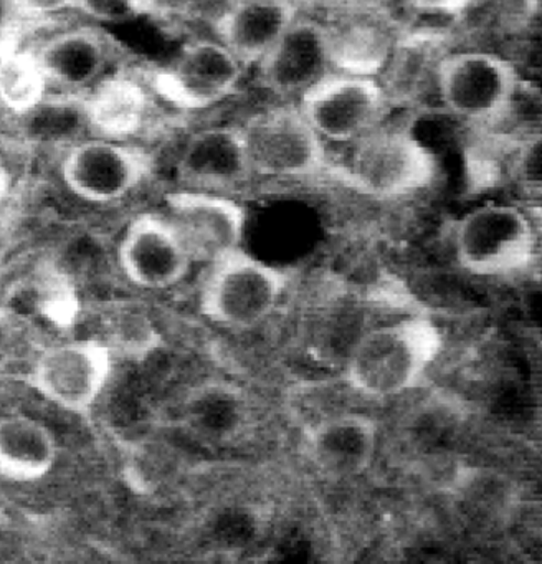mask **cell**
Masks as SVG:
<instances>
[{
    "mask_svg": "<svg viewBox=\"0 0 542 564\" xmlns=\"http://www.w3.org/2000/svg\"><path fill=\"white\" fill-rule=\"evenodd\" d=\"M438 176L435 153L405 124L387 121L347 147L329 177L360 196L400 200L423 193Z\"/></svg>",
    "mask_w": 542,
    "mask_h": 564,
    "instance_id": "cell-1",
    "label": "cell"
},
{
    "mask_svg": "<svg viewBox=\"0 0 542 564\" xmlns=\"http://www.w3.org/2000/svg\"><path fill=\"white\" fill-rule=\"evenodd\" d=\"M521 75L505 55L486 48H452L440 65L436 104L475 133L499 131L521 104Z\"/></svg>",
    "mask_w": 542,
    "mask_h": 564,
    "instance_id": "cell-2",
    "label": "cell"
},
{
    "mask_svg": "<svg viewBox=\"0 0 542 564\" xmlns=\"http://www.w3.org/2000/svg\"><path fill=\"white\" fill-rule=\"evenodd\" d=\"M443 351V335L423 316L400 319L364 333L346 361L347 384L369 398H393L425 379Z\"/></svg>",
    "mask_w": 542,
    "mask_h": 564,
    "instance_id": "cell-3",
    "label": "cell"
},
{
    "mask_svg": "<svg viewBox=\"0 0 542 564\" xmlns=\"http://www.w3.org/2000/svg\"><path fill=\"white\" fill-rule=\"evenodd\" d=\"M238 124L253 180L301 183L329 176L327 144L294 101H273Z\"/></svg>",
    "mask_w": 542,
    "mask_h": 564,
    "instance_id": "cell-4",
    "label": "cell"
},
{
    "mask_svg": "<svg viewBox=\"0 0 542 564\" xmlns=\"http://www.w3.org/2000/svg\"><path fill=\"white\" fill-rule=\"evenodd\" d=\"M452 243L465 272L481 279H512L534 265L538 234L522 207L486 203L456 220Z\"/></svg>",
    "mask_w": 542,
    "mask_h": 564,
    "instance_id": "cell-5",
    "label": "cell"
},
{
    "mask_svg": "<svg viewBox=\"0 0 542 564\" xmlns=\"http://www.w3.org/2000/svg\"><path fill=\"white\" fill-rule=\"evenodd\" d=\"M290 285V273L240 247L208 263L198 292V308L215 325L251 328L270 318Z\"/></svg>",
    "mask_w": 542,
    "mask_h": 564,
    "instance_id": "cell-6",
    "label": "cell"
},
{
    "mask_svg": "<svg viewBox=\"0 0 542 564\" xmlns=\"http://www.w3.org/2000/svg\"><path fill=\"white\" fill-rule=\"evenodd\" d=\"M32 52L46 84V98L76 104L126 67L124 47L101 25L53 32Z\"/></svg>",
    "mask_w": 542,
    "mask_h": 564,
    "instance_id": "cell-7",
    "label": "cell"
},
{
    "mask_svg": "<svg viewBox=\"0 0 542 564\" xmlns=\"http://www.w3.org/2000/svg\"><path fill=\"white\" fill-rule=\"evenodd\" d=\"M321 140L350 147L390 120L392 104L379 78L330 72L296 101Z\"/></svg>",
    "mask_w": 542,
    "mask_h": 564,
    "instance_id": "cell-8",
    "label": "cell"
},
{
    "mask_svg": "<svg viewBox=\"0 0 542 564\" xmlns=\"http://www.w3.org/2000/svg\"><path fill=\"white\" fill-rule=\"evenodd\" d=\"M247 68L215 37L185 42L154 77V90L175 110L197 113L234 97Z\"/></svg>",
    "mask_w": 542,
    "mask_h": 564,
    "instance_id": "cell-9",
    "label": "cell"
},
{
    "mask_svg": "<svg viewBox=\"0 0 542 564\" xmlns=\"http://www.w3.org/2000/svg\"><path fill=\"white\" fill-rule=\"evenodd\" d=\"M112 351L101 339H73L40 352L30 371L36 394L69 414L95 408L111 379Z\"/></svg>",
    "mask_w": 542,
    "mask_h": 564,
    "instance_id": "cell-10",
    "label": "cell"
},
{
    "mask_svg": "<svg viewBox=\"0 0 542 564\" xmlns=\"http://www.w3.org/2000/svg\"><path fill=\"white\" fill-rule=\"evenodd\" d=\"M151 173V158L131 141L93 137L73 143L59 174L66 189L91 204H111L134 193Z\"/></svg>",
    "mask_w": 542,
    "mask_h": 564,
    "instance_id": "cell-11",
    "label": "cell"
},
{
    "mask_svg": "<svg viewBox=\"0 0 542 564\" xmlns=\"http://www.w3.org/2000/svg\"><path fill=\"white\" fill-rule=\"evenodd\" d=\"M165 217L181 237L192 262L212 263L240 249L247 210L234 197L181 187L165 196Z\"/></svg>",
    "mask_w": 542,
    "mask_h": 564,
    "instance_id": "cell-12",
    "label": "cell"
},
{
    "mask_svg": "<svg viewBox=\"0 0 542 564\" xmlns=\"http://www.w3.org/2000/svg\"><path fill=\"white\" fill-rule=\"evenodd\" d=\"M253 68L261 90L274 101L296 104L311 87L334 72L321 19L297 15Z\"/></svg>",
    "mask_w": 542,
    "mask_h": 564,
    "instance_id": "cell-13",
    "label": "cell"
},
{
    "mask_svg": "<svg viewBox=\"0 0 542 564\" xmlns=\"http://www.w3.org/2000/svg\"><path fill=\"white\" fill-rule=\"evenodd\" d=\"M326 34L330 64L344 74L377 77L405 31L389 9L326 8L319 18Z\"/></svg>",
    "mask_w": 542,
    "mask_h": 564,
    "instance_id": "cell-14",
    "label": "cell"
},
{
    "mask_svg": "<svg viewBox=\"0 0 542 564\" xmlns=\"http://www.w3.org/2000/svg\"><path fill=\"white\" fill-rule=\"evenodd\" d=\"M122 275L142 290H167L187 276L192 259L165 214L134 217L118 243Z\"/></svg>",
    "mask_w": 542,
    "mask_h": 564,
    "instance_id": "cell-15",
    "label": "cell"
},
{
    "mask_svg": "<svg viewBox=\"0 0 542 564\" xmlns=\"http://www.w3.org/2000/svg\"><path fill=\"white\" fill-rule=\"evenodd\" d=\"M182 189L238 193L253 181L240 124H214L194 131L185 140L177 164Z\"/></svg>",
    "mask_w": 542,
    "mask_h": 564,
    "instance_id": "cell-16",
    "label": "cell"
},
{
    "mask_svg": "<svg viewBox=\"0 0 542 564\" xmlns=\"http://www.w3.org/2000/svg\"><path fill=\"white\" fill-rule=\"evenodd\" d=\"M452 41L449 31L405 28L377 75L393 110L419 108L430 98L436 101L440 65L452 51Z\"/></svg>",
    "mask_w": 542,
    "mask_h": 564,
    "instance_id": "cell-17",
    "label": "cell"
},
{
    "mask_svg": "<svg viewBox=\"0 0 542 564\" xmlns=\"http://www.w3.org/2000/svg\"><path fill=\"white\" fill-rule=\"evenodd\" d=\"M300 14V0H221L210 18L212 37L250 70Z\"/></svg>",
    "mask_w": 542,
    "mask_h": 564,
    "instance_id": "cell-18",
    "label": "cell"
},
{
    "mask_svg": "<svg viewBox=\"0 0 542 564\" xmlns=\"http://www.w3.org/2000/svg\"><path fill=\"white\" fill-rule=\"evenodd\" d=\"M306 447L314 467L326 477H359L376 458L379 424L357 412L329 415L307 429Z\"/></svg>",
    "mask_w": 542,
    "mask_h": 564,
    "instance_id": "cell-19",
    "label": "cell"
},
{
    "mask_svg": "<svg viewBox=\"0 0 542 564\" xmlns=\"http://www.w3.org/2000/svg\"><path fill=\"white\" fill-rule=\"evenodd\" d=\"M82 111L95 137L129 141L148 123L151 95L124 67L106 78L82 101Z\"/></svg>",
    "mask_w": 542,
    "mask_h": 564,
    "instance_id": "cell-20",
    "label": "cell"
},
{
    "mask_svg": "<svg viewBox=\"0 0 542 564\" xmlns=\"http://www.w3.org/2000/svg\"><path fill=\"white\" fill-rule=\"evenodd\" d=\"M58 442L48 425L25 414L0 417V477L35 484L52 474Z\"/></svg>",
    "mask_w": 542,
    "mask_h": 564,
    "instance_id": "cell-21",
    "label": "cell"
},
{
    "mask_svg": "<svg viewBox=\"0 0 542 564\" xmlns=\"http://www.w3.org/2000/svg\"><path fill=\"white\" fill-rule=\"evenodd\" d=\"M46 84L32 48L19 44L0 51V105L17 117H26L45 101Z\"/></svg>",
    "mask_w": 542,
    "mask_h": 564,
    "instance_id": "cell-22",
    "label": "cell"
},
{
    "mask_svg": "<svg viewBox=\"0 0 542 564\" xmlns=\"http://www.w3.org/2000/svg\"><path fill=\"white\" fill-rule=\"evenodd\" d=\"M111 338L119 343L124 355L144 356L154 351L159 345V335L148 316L141 313H126L119 316L112 326Z\"/></svg>",
    "mask_w": 542,
    "mask_h": 564,
    "instance_id": "cell-23",
    "label": "cell"
},
{
    "mask_svg": "<svg viewBox=\"0 0 542 564\" xmlns=\"http://www.w3.org/2000/svg\"><path fill=\"white\" fill-rule=\"evenodd\" d=\"M221 0H141L142 15L164 24H181L214 14Z\"/></svg>",
    "mask_w": 542,
    "mask_h": 564,
    "instance_id": "cell-24",
    "label": "cell"
},
{
    "mask_svg": "<svg viewBox=\"0 0 542 564\" xmlns=\"http://www.w3.org/2000/svg\"><path fill=\"white\" fill-rule=\"evenodd\" d=\"M72 9L98 24H124L141 18V0H72Z\"/></svg>",
    "mask_w": 542,
    "mask_h": 564,
    "instance_id": "cell-25",
    "label": "cell"
},
{
    "mask_svg": "<svg viewBox=\"0 0 542 564\" xmlns=\"http://www.w3.org/2000/svg\"><path fill=\"white\" fill-rule=\"evenodd\" d=\"M473 0H403L409 11L426 18L458 19Z\"/></svg>",
    "mask_w": 542,
    "mask_h": 564,
    "instance_id": "cell-26",
    "label": "cell"
},
{
    "mask_svg": "<svg viewBox=\"0 0 542 564\" xmlns=\"http://www.w3.org/2000/svg\"><path fill=\"white\" fill-rule=\"evenodd\" d=\"M26 19L20 11L19 0H0V51L19 44V34Z\"/></svg>",
    "mask_w": 542,
    "mask_h": 564,
    "instance_id": "cell-27",
    "label": "cell"
},
{
    "mask_svg": "<svg viewBox=\"0 0 542 564\" xmlns=\"http://www.w3.org/2000/svg\"><path fill=\"white\" fill-rule=\"evenodd\" d=\"M19 6L26 22L43 21L52 15L73 11L72 0H19Z\"/></svg>",
    "mask_w": 542,
    "mask_h": 564,
    "instance_id": "cell-28",
    "label": "cell"
},
{
    "mask_svg": "<svg viewBox=\"0 0 542 564\" xmlns=\"http://www.w3.org/2000/svg\"><path fill=\"white\" fill-rule=\"evenodd\" d=\"M395 0H323L326 8H367V9H389L392 8Z\"/></svg>",
    "mask_w": 542,
    "mask_h": 564,
    "instance_id": "cell-29",
    "label": "cell"
},
{
    "mask_svg": "<svg viewBox=\"0 0 542 564\" xmlns=\"http://www.w3.org/2000/svg\"><path fill=\"white\" fill-rule=\"evenodd\" d=\"M10 184H12V176H10V171L9 167H7L6 161L0 158V200L6 199V196L10 191Z\"/></svg>",
    "mask_w": 542,
    "mask_h": 564,
    "instance_id": "cell-30",
    "label": "cell"
}]
</instances>
